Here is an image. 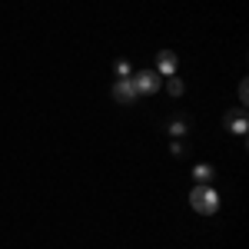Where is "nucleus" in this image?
Instances as JSON below:
<instances>
[{
  "label": "nucleus",
  "mask_w": 249,
  "mask_h": 249,
  "mask_svg": "<svg viewBox=\"0 0 249 249\" xmlns=\"http://www.w3.org/2000/svg\"><path fill=\"white\" fill-rule=\"evenodd\" d=\"M190 206L199 213V216H213V213L219 210V193L213 190L210 183H196L193 193H190Z\"/></svg>",
  "instance_id": "f257e3e1"
},
{
  "label": "nucleus",
  "mask_w": 249,
  "mask_h": 249,
  "mask_svg": "<svg viewBox=\"0 0 249 249\" xmlns=\"http://www.w3.org/2000/svg\"><path fill=\"white\" fill-rule=\"evenodd\" d=\"M130 80H133V87H136V93H140V96H146V93L153 96L156 90L163 87V77H160L156 70H153V73H150V70H143V73H133Z\"/></svg>",
  "instance_id": "f03ea898"
},
{
  "label": "nucleus",
  "mask_w": 249,
  "mask_h": 249,
  "mask_svg": "<svg viewBox=\"0 0 249 249\" xmlns=\"http://www.w3.org/2000/svg\"><path fill=\"white\" fill-rule=\"evenodd\" d=\"M176 63H179V60H176L173 50H160V53H156V73H160V77H176Z\"/></svg>",
  "instance_id": "7ed1b4c3"
},
{
  "label": "nucleus",
  "mask_w": 249,
  "mask_h": 249,
  "mask_svg": "<svg viewBox=\"0 0 249 249\" xmlns=\"http://www.w3.org/2000/svg\"><path fill=\"white\" fill-rule=\"evenodd\" d=\"M136 87H133V80L130 77H123V80H116L113 83V100H120V103H133L136 100Z\"/></svg>",
  "instance_id": "20e7f679"
},
{
  "label": "nucleus",
  "mask_w": 249,
  "mask_h": 249,
  "mask_svg": "<svg viewBox=\"0 0 249 249\" xmlns=\"http://www.w3.org/2000/svg\"><path fill=\"white\" fill-rule=\"evenodd\" d=\"M223 123H226V130H232V133H246V107H236V110H230V113L223 116Z\"/></svg>",
  "instance_id": "39448f33"
},
{
  "label": "nucleus",
  "mask_w": 249,
  "mask_h": 249,
  "mask_svg": "<svg viewBox=\"0 0 249 249\" xmlns=\"http://www.w3.org/2000/svg\"><path fill=\"white\" fill-rule=\"evenodd\" d=\"M193 176H196L199 183H210L213 179V166L210 163H199V166H193Z\"/></svg>",
  "instance_id": "423d86ee"
},
{
  "label": "nucleus",
  "mask_w": 249,
  "mask_h": 249,
  "mask_svg": "<svg viewBox=\"0 0 249 249\" xmlns=\"http://www.w3.org/2000/svg\"><path fill=\"white\" fill-rule=\"evenodd\" d=\"M166 90H170L173 96H183V80H179V77H170V80H166Z\"/></svg>",
  "instance_id": "0eeeda50"
},
{
  "label": "nucleus",
  "mask_w": 249,
  "mask_h": 249,
  "mask_svg": "<svg viewBox=\"0 0 249 249\" xmlns=\"http://www.w3.org/2000/svg\"><path fill=\"white\" fill-rule=\"evenodd\" d=\"M116 73H120V80H123V77H133V70H130V63H126V60H116Z\"/></svg>",
  "instance_id": "6e6552de"
},
{
  "label": "nucleus",
  "mask_w": 249,
  "mask_h": 249,
  "mask_svg": "<svg viewBox=\"0 0 249 249\" xmlns=\"http://www.w3.org/2000/svg\"><path fill=\"white\" fill-rule=\"evenodd\" d=\"M170 133L173 136H183V133H186V123H183V120H173V123H170Z\"/></svg>",
  "instance_id": "1a4fd4ad"
},
{
  "label": "nucleus",
  "mask_w": 249,
  "mask_h": 249,
  "mask_svg": "<svg viewBox=\"0 0 249 249\" xmlns=\"http://www.w3.org/2000/svg\"><path fill=\"white\" fill-rule=\"evenodd\" d=\"M239 107H246V100H249V87H246V80H239Z\"/></svg>",
  "instance_id": "9d476101"
},
{
  "label": "nucleus",
  "mask_w": 249,
  "mask_h": 249,
  "mask_svg": "<svg viewBox=\"0 0 249 249\" xmlns=\"http://www.w3.org/2000/svg\"><path fill=\"white\" fill-rule=\"evenodd\" d=\"M170 153H173V156H183V143H176V140H173V146H170Z\"/></svg>",
  "instance_id": "9b49d317"
}]
</instances>
